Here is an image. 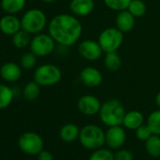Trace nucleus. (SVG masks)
<instances>
[{
  "label": "nucleus",
  "mask_w": 160,
  "mask_h": 160,
  "mask_svg": "<svg viewBox=\"0 0 160 160\" xmlns=\"http://www.w3.org/2000/svg\"><path fill=\"white\" fill-rule=\"evenodd\" d=\"M144 124V116L138 110H130L125 113L122 125L129 130H136Z\"/></svg>",
  "instance_id": "17"
},
{
  "label": "nucleus",
  "mask_w": 160,
  "mask_h": 160,
  "mask_svg": "<svg viewBox=\"0 0 160 160\" xmlns=\"http://www.w3.org/2000/svg\"><path fill=\"white\" fill-rule=\"evenodd\" d=\"M103 1L109 10L119 12L127 10L132 0H103Z\"/></svg>",
  "instance_id": "27"
},
{
  "label": "nucleus",
  "mask_w": 160,
  "mask_h": 160,
  "mask_svg": "<svg viewBox=\"0 0 160 160\" xmlns=\"http://www.w3.org/2000/svg\"><path fill=\"white\" fill-rule=\"evenodd\" d=\"M115 24L116 28L122 33H128L134 28L136 24V18L127 10L122 11L118 12L115 19Z\"/></svg>",
  "instance_id": "16"
},
{
  "label": "nucleus",
  "mask_w": 160,
  "mask_h": 160,
  "mask_svg": "<svg viewBox=\"0 0 160 160\" xmlns=\"http://www.w3.org/2000/svg\"><path fill=\"white\" fill-rule=\"evenodd\" d=\"M126 111L121 101L118 99H109L102 104L99 111L101 122L108 127L122 125Z\"/></svg>",
  "instance_id": "2"
},
{
  "label": "nucleus",
  "mask_w": 160,
  "mask_h": 160,
  "mask_svg": "<svg viewBox=\"0 0 160 160\" xmlns=\"http://www.w3.org/2000/svg\"><path fill=\"white\" fill-rule=\"evenodd\" d=\"M56 42L54 39L45 33L36 34L30 42V51L39 58H44L51 55L56 48Z\"/></svg>",
  "instance_id": "7"
},
{
  "label": "nucleus",
  "mask_w": 160,
  "mask_h": 160,
  "mask_svg": "<svg viewBox=\"0 0 160 160\" xmlns=\"http://www.w3.org/2000/svg\"><path fill=\"white\" fill-rule=\"evenodd\" d=\"M42 2H44V3H54V2H56L57 0H42Z\"/></svg>",
  "instance_id": "34"
},
{
  "label": "nucleus",
  "mask_w": 160,
  "mask_h": 160,
  "mask_svg": "<svg viewBox=\"0 0 160 160\" xmlns=\"http://www.w3.org/2000/svg\"><path fill=\"white\" fill-rule=\"evenodd\" d=\"M127 11L135 18H140L144 16V14L146 13L147 7L142 0H132L128 6Z\"/></svg>",
  "instance_id": "25"
},
{
  "label": "nucleus",
  "mask_w": 160,
  "mask_h": 160,
  "mask_svg": "<svg viewBox=\"0 0 160 160\" xmlns=\"http://www.w3.org/2000/svg\"><path fill=\"white\" fill-rule=\"evenodd\" d=\"M81 82L89 88H96L102 84L103 74L99 69L93 66L84 67L79 73Z\"/></svg>",
  "instance_id": "12"
},
{
  "label": "nucleus",
  "mask_w": 160,
  "mask_h": 160,
  "mask_svg": "<svg viewBox=\"0 0 160 160\" xmlns=\"http://www.w3.org/2000/svg\"><path fill=\"white\" fill-rule=\"evenodd\" d=\"M38 160H54V156L50 152L42 150L38 154Z\"/></svg>",
  "instance_id": "32"
},
{
  "label": "nucleus",
  "mask_w": 160,
  "mask_h": 160,
  "mask_svg": "<svg viewBox=\"0 0 160 160\" xmlns=\"http://www.w3.org/2000/svg\"><path fill=\"white\" fill-rule=\"evenodd\" d=\"M62 77L61 70L54 64L45 63L38 66L34 72V81L41 87H51L57 85Z\"/></svg>",
  "instance_id": "5"
},
{
  "label": "nucleus",
  "mask_w": 160,
  "mask_h": 160,
  "mask_svg": "<svg viewBox=\"0 0 160 160\" xmlns=\"http://www.w3.org/2000/svg\"><path fill=\"white\" fill-rule=\"evenodd\" d=\"M14 97L13 89L5 85L0 84V109L7 108L12 102Z\"/></svg>",
  "instance_id": "21"
},
{
  "label": "nucleus",
  "mask_w": 160,
  "mask_h": 160,
  "mask_svg": "<svg viewBox=\"0 0 160 160\" xmlns=\"http://www.w3.org/2000/svg\"><path fill=\"white\" fill-rule=\"evenodd\" d=\"M122 58L117 52L106 53L104 58V65L110 72H117L122 67Z\"/></svg>",
  "instance_id": "20"
},
{
  "label": "nucleus",
  "mask_w": 160,
  "mask_h": 160,
  "mask_svg": "<svg viewBox=\"0 0 160 160\" xmlns=\"http://www.w3.org/2000/svg\"><path fill=\"white\" fill-rule=\"evenodd\" d=\"M145 148L152 157H160V136L152 134L145 141Z\"/></svg>",
  "instance_id": "22"
},
{
  "label": "nucleus",
  "mask_w": 160,
  "mask_h": 160,
  "mask_svg": "<svg viewBox=\"0 0 160 160\" xmlns=\"http://www.w3.org/2000/svg\"><path fill=\"white\" fill-rule=\"evenodd\" d=\"M19 148L26 153L35 155L43 150L42 138L35 132H26L18 139Z\"/></svg>",
  "instance_id": "8"
},
{
  "label": "nucleus",
  "mask_w": 160,
  "mask_h": 160,
  "mask_svg": "<svg viewBox=\"0 0 160 160\" xmlns=\"http://www.w3.org/2000/svg\"><path fill=\"white\" fill-rule=\"evenodd\" d=\"M78 53L86 60L96 61L102 57L104 51L101 48L98 41L87 39L79 43Z\"/></svg>",
  "instance_id": "9"
},
{
  "label": "nucleus",
  "mask_w": 160,
  "mask_h": 160,
  "mask_svg": "<svg viewBox=\"0 0 160 160\" xmlns=\"http://www.w3.org/2000/svg\"><path fill=\"white\" fill-rule=\"evenodd\" d=\"M31 34H29L28 32L25 31L24 29L19 30L17 33H15L12 36V43L13 45L18 48V49H24L27 46H28L30 44L31 42Z\"/></svg>",
  "instance_id": "24"
},
{
  "label": "nucleus",
  "mask_w": 160,
  "mask_h": 160,
  "mask_svg": "<svg viewBox=\"0 0 160 160\" xmlns=\"http://www.w3.org/2000/svg\"><path fill=\"white\" fill-rule=\"evenodd\" d=\"M126 140V133L122 125L111 126L106 132V144L111 150L121 149Z\"/></svg>",
  "instance_id": "11"
},
{
  "label": "nucleus",
  "mask_w": 160,
  "mask_h": 160,
  "mask_svg": "<svg viewBox=\"0 0 160 160\" xmlns=\"http://www.w3.org/2000/svg\"><path fill=\"white\" fill-rule=\"evenodd\" d=\"M48 34L63 47L75 44L82 36L83 27L78 17L73 14L60 13L54 16L47 26Z\"/></svg>",
  "instance_id": "1"
},
{
  "label": "nucleus",
  "mask_w": 160,
  "mask_h": 160,
  "mask_svg": "<svg viewBox=\"0 0 160 160\" xmlns=\"http://www.w3.org/2000/svg\"><path fill=\"white\" fill-rule=\"evenodd\" d=\"M135 131H136V137H137V138L139 139V140H141V141H146L152 135V132L151 131V129L147 125V123L142 124L141 126H139Z\"/></svg>",
  "instance_id": "30"
},
{
  "label": "nucleus",
  "mask_w": 160,
  "mask_h": 160,
  "mask_svg": "<svg viewBox=\"0 0 160 160\" xmlns=\"http://www.w3.org/2000/svg\"><path fill=\"white\" fill-rule=\"evenodd\" d=\"M123 34L116 27L108 28L101 31L97 41L104 53L117 52L123 42Z\"/></svg>",
  "instance_id": "6"
},
{
  "label": "nucleus",
  "mask_w": 160,
  "mask_h": 160,
  "mask_svg": "<svg viewBox=\"0 0 160 160\" xmlns=\"http://www.w3.org/2000/svg\"><path fill=\"white\" fill-rule=\"evenodd\" d=\"M80 128L75 123H66L59 130V138L64 142H73L79 138Z\"/></svg>",
  "instance_id": "18"
},
{
  "label": "nucleus",
  "mask_w": 160,
  "mask_h": 160,
  "mask_svg": "<svg viewBox=\"0 0 160 160\" xmlns=\"http://www.w3.org/2000/svg\"><path fill=\"white\" fill-rule=\"evenodd\" d=\"M95 8L94 0H71L69 9L76 17H86L90 15Z\"/></svg>",
  "instance_id": "13"
},
{
  "label": "nucleus",
  "mask_w": 160,
  "mask_h": 160,
  "mask_svg": "<svg viewBox=\"0 0 160 160\" xmlns=\"http://www.w3.org/2000/svg\"><path fill=\"white\" fill-rule=\"evenodd\" d=\"M37 56L35 54H33L31 51L25 53L21 58H20V65L23 69L26 70H30L33 69L36 64H37Z\"/></svg>",
  "instance_id": "29"
},
{
  "label": "nucleus",
  "mask_w": 160,
  "mask_h": 160,
  "mask_svg": "<svg viewBox=\"0 0 160 160\" xmlns=\"http://www.w3.org/2000/svg\"><path fill=\"white\" fill-rule=\"evenodd\" d=\"M78 139L84 148L94 151L106 144V132L96 124H87L80 129Z\"/></svg>",
  "instance_id": "3"
},
{
  "label": "nucleus",
  "mask_w": 160,
  "mask_h": 160,
  "mask_svg": "<svg viewBox=\"0 0 160 160\" xmlns=\"http://www.w3.org/2000/svg\"><path fill=\"white\" fill-rule=\"evenodd\" d=\"M27 4V0H1L2 10L9 14H16L22 12Z\"/></svg>",
  "instance_id": "19"
},
{
  "label": "nucleus",
  "mask_w": 160,
  "mask_h": 160,
  "mask_svg": "<svg viewBox=\"0 0 160 160\" xmlns=\"http://www.w3.org/2000/svg\"><path fill=\"white\" fill-rule=\"evenodd\" d=\"M88 160H115L114 153L111 150L107 148H100L94 150L93 152L90 155Z\"/></svg>",
  "instance_id": "28"
},
{
  "label": "nucleus",
  "mask_w": 160,
  "mask_h": 160,
  "mask_svg": "<svg viewBox=\"0 0 160 160\" xmlns=\"http://www.w3.org/2000/svg\"><path fill=\"white\" fill-rule=\"evenodd\" d=\"M102 103L92 94H85L78 99L77 108L82 114L86 116H93L99 114Z\"/></svg>",
  "instance_id": "10"
},
{
  "label": "nucleus",
  "mask_w": 160,
  "mask_h": 160,
  "mask_svg": "<svg viewBox=\"0 0 160 160\" xmlns=\"http://www.w3.org/2000/svg\"><path fill=\"white\" fill-rule=\"evenodd\" d=\"M115 160H133V153L126 149H119L114 154Z\"/></svg>",
  "instance_id": "31"
},
{
  "label": "nucleus",
  "mask_w": 160,
  "mask_h": 160,
  "mask_svg": "<svg viewBox=\"0 0 160 160\" xmlns=\"http://www.w3.org/2000/svg\"><path fill=\"white\" fill-rule=\"evenodd\" d=\"M21 26L22 29L29 34H39L46 28V26H48L46 14L37 8L29 9L21 18Z\"/></svg>",
  "instance_id": "4"
},
{
  "label": "nucleus",
  "mask_w": 160,
  "mask_h": 160,
  "mask_svg": "<svg viewBox=\"0 0 160 160\" xmlns=\"http://www.w3.org/2000/svg\"><path fill=\"white\" fill-rule=\"evenodd\" d=\"M0 76L6 82L14 83L22 76V67L12 61L6 62L0 67Z\"/></svg>",
  "instance_id": "14"
},
{
  "label": "nucleus",
  "mask_w": 160,
  "mask_h": 160,
  "mask_svg": "<svg viewBox=\"0 0 160 160\" xmlns=\"http://www.w3.org/2000/svg\"><path fill=\"white\" fill-rule=\"evenodd\" d=\"M22 29L21 19L15 14L7 13L0 19V31L8 36H13Z\"/></svg>",
  "instance_id": "15"
},
{
  "label": "nucleus",
  "mask_w": 160,
  "mask_h": 160,
  "mask_svg": "<svg viewBox=\"0 0 160 160\" xmlns=\"http://www.w3.org/2000/svg\"><path fill=\"white\" fill-rule=\"evenodd\" d=\"M155 104H156V106L158 107V108L160 109V92L156 94V96H155Z\"/></svg>",
  "instance_id": "33"
},
{
  "label": "nucleus",
  "mask_w": 160,
  "mask_h": 160,
  "mask_svg": "<svg viewBox=\"0 0 160 160\" xmlns=\"http://www.w3.org/2000/svg\"><path fill=\"white\" fill-rule=\"evenodd\" d=\"M147 125L154 135L160 136V109L152 111L147 118Z\"/></svg>",
  "instance_id": "26"
},
{
  "label": "nucleus",
  "mask_w": 160,
  "mask_h": 160,
  "mask_svg": "<svg viewBox=\"0 0 160 160\" xmlns=\"http://www.w3.org/2000/svg\"><path fill=\"white\" fill-rule=\"evenodd\" d=\"M41 94V86L36 82V81H30L28 82L24 90H23V95L25 97V99H27L28 101H35L36 99H38V97Z\"/></svg>",
  "instance_id": "23"
}]
</instances>
